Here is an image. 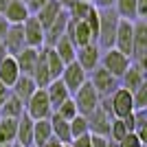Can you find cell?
<instances>
[{"label": "cell", "mask_w": 147, "mask_h": 147, "mask_svg": "<svg viewBox=\"0 0 147 147\" xmlns=\"http://www.w3.org/2000/svg\"><path fill=\"white\" fill-rule=\"evenodd\" d=\"M18 77H20L18 64H16V59H13L11 55H7L5 59H2V64H0V84L11 90V86L16 84Z\"/></svg>", "instance_id": "cell-20"}, {"label": "cell", "mask_w": 147, "mask_h": 147, "mask_svg": "<svg viewBox=\"0 0 147 147\" xmlns=\"http://www.w3.org/2000/svg\"><path fill=\"white\" fill-rule=\"evenodd\" d=\"M9 2H11V0H0V13L7 9V5H9Z\"/></svg>", "instance_id": "cell-46"}, {"label": "cell", "mask_w": 147, "mask_h": 147, "mask_svg": "<svg viewBox=\"0 0 147 147\" xmlns=\"http://www.w3.org/2000/svg\"><path fill=\"white\" fill-rule=\"evenodd\" d=\"M88 81H90V86L94 88V92H97L101 99L110 97L112 92L119 88V79L112 77V75L108 73V70H103L101 66H97L90 75H88Z\"/></svg>", "instance_id": "cell-6"}, {"label": "cell", "mask_w": 147, "mask_h": 147, "mask_svg": "<svg viewBox=\"0 0 147 147\" xmlns=\"http://www.w3.org/2000/svg\"><path fill=\"white\" fill-rule=\"evenodd\" d=\"M90 147H108V136H94V134H90Z\"/></svg>", "instance_id": "cell-39"}, {"label": "cell", "mask_w": 147, "mask_h": 147, "mask_svg": "<svg viewBox=\"0 0 147 147\" xmlns=\"http://www.w3.org/2000/svg\"><path fill=\"white\" fill-rule=\"evenodd\" d=\"M29 7L22 2V0H11L7 9L2 11V18L9 22V24H24V20L29 18Z\"/></svg>", "instance_id": "cell-17"}, {"label": "cell", "mask_w": 147, "mask_h": 147, "mask_svg": "<svg viewBox=\"0 0 147 147\" xmlns=\"http://www.w3.org/2000/svg\"><path fill=\"white\" fill-rule=\"evenodd\" d=\"M68 125H70V138H73V141L79 138V136L90 134V132H88V119L81 117V114H77L73 121H68Z\"/></svg>", "instance_id": "cell-33"}, {"label": "cell", "mask_w": 147, "mask_h": 147, "mask_svg": "<svg viewBox=\"0 0 147 147\" xmlns=\"http://www.w3.org/2000/svg\"><path fill=\"white\" fill-rule=\"evenodd\" d=\"M68 13H66V9H61L59 11V16H57L53 22H51L46 29H44V46H53V44L59 40L64 33H66V26H68Z\"/></svg>", "instance_id": "cell-16"}, {"label": "cell", "mask_w": 147, "mask_h": 147, "mask_svg": "<svg viewBox=\"0 0 147 147\" xmlns=\"http://www.w3.org/2000/svg\"><path fill=\"white\" fill-rule=\"evenodd\" d=\"M129 64H132V59H129L127 55L119 53L117 49L103 51L101 61H99V66L103 68V70H108V73H110L112 77H117V79H121V77H123V73L129 68Z\"/></svg>", "instance_id": "cell-4"}, {"label": "cell", "mask_w": 147, "mask_h": 147, "mask_svg": "<svg viewBox=\"0 0 147 147\" xmlns=\"http://www.w3.org/2000/svg\"><path fill=\"white\" fill-rule=\"evenodd\" d=\"M73 101H75V108H77V112H79L81 117H88L92 110H97L101 97L94 92V88L90 86V81H86L77 92H73Z\"/></svg>", "instance_id": "cell-7"}, {"label": "cell", "mask_w": 147, "mask_h": 147, "mask_svg": "<svg viewBox=\"0 0 147 147\" xmlns=\"http://www.w3.org/2000/svg\"><path fill=\"white\" fill-rule=\"evenodd\" d=\"M11 147H22V145H18V143H11Z\"/></svg>", "instance_id": "cell-50"}, {"label": "cell", "mask_w": 147, "mask_h": 147, "mask_svg": "<svg viewBox=\"0 0 147 147\" xmlns=\"http://www.w3.org/2000/svg\"><path fill=\"white\" fill-rule=\"evenodd\" d=\"M94 5H90V2H84V0H73L70 5L66 7V13L68 18L75 20V22H81V20H86V16L90 13V9Z\"/></svg>", "instance_id": "cell-28"}, {"label": "cell", "mask_w": 147, "mask_h": 147, "mask_svg": "<svg viewBox=\"0 0 147 147\" xmlns=\"http://www.w3.org/2000/svg\"><path fill=\"white\" fill-rule=\"evenodd\" d=\"M132 61L141 64L147 70V22L134 20V37H132Z\"/></svg>", "instance_id": "cell-3"}, {"label": "cell", "mask_w": 147, "mask_h": 147, "mask_svg": "<svg viewBox=\"0 0 147 147\" xmlns=\"http://www.w3.org/2000/svg\"><path fill=\"white\" fill-rule=\"evenodd\" d=\"M119 147H145V143H141L136 134H127L123 141H119Z\"/></svg>", "instance_id": "cell-37"}, {"label": "cell", "mask_w": 147, "mask_h": 147, "mask_svg": "<svg viewBox=\"0 0 147 147\" xmlns=\"http://www.w3.org/2000/svg\"><path fill=\"white\" fill-rule=\"evenodd\" d=\"M108 147H119V143H117V141H110V138H108Z\"/></svg>", "instance_id": "cell-49"}, {"label": "cell", "mask_w": 147, "mask_h": 147, "mask_svg": "<svg viewBox=\"0 0 147 147\" xmlns=\"http://www.w3.org/2000/svg\"><path fill=\"white\" fill-rule=\"evenodd\" d=\"M44 147H66V145H61V143H59V141H57L55 136H53V138H51V141H49V143H46V145H44Z\"/></svg>", "instance_id": "cell-45"}, {"label": "cell", "mask_w": 147, "mask_h": 147, "mask_svg": "<svg viewBox=\"0 0 147 147\" xmlns=\"http://www.w3.org/2000/svg\"><path fill=\"white\" fill-rule=\"evenodd\" d=\"M64 35L75 44V49H81V46H86V44H97L92 40V33H90V29L86 26L84 20H81V22L68 20V26H66V33H64Z\"/></svg>", "instance_id": "cell-11"}, {"label": "cell", "mask_w": 147, "mask_h": 147, "mask_svg": "<svg viewBox=\"0 0 147 147\" xmlns=\"http://www.w3.org/2000/svg\"><path fill=\"white\" fill-rule=\"evenodd\" d=\"M44 90H46V97H49V103H51V108H53V112H55L57 108L64 103V101H68V99H70V92H68V88L61 84V79L51 81Z\"/></svg>", "instance_id": "cell-18"}, {"label": "cell", "mask_w": 147, "mask_h": 147, "mask_svg": "<svg viewBox=\"0 0 147 147\" xmlns=\"http://www.w3.org/2000/svg\"><path fill=\"white\" fill-rule=\"evenodd\" d=\"M44 53H46V66H49V73H51V79L55 81L61 77V73H64V61L57 57V53L51 46H44Z\"/></svg>", "instance_id": "cell-30"}, {"label": "cell", "mask_w": 147, "mask_h": 147, "mask_svg": "<svg viewBox=\"0 0 147 147\" xmlns=\"http://www.w3.org/2000/svg\"><path fill=\"white\" fill-rule=\"evenodd\" d=\"M9 94H11V90H9L7 86H2V84H0V105L5 103V99L9 97Z\"/></svg>", "instance_id": "cell-44"}, {"label": "cell", "mask_w": 147, "mask_h": 147, "mask_svg": "<svg viewBox=\"0 0 147 147\" xmlns=\"http://www.w3.org/2000/svg\"><path fill=\"white\" fill-rule=\"evenodd\" d=\"M59 11H61L59 2H57V0H49V2H46V5L35 13V18H37V22L42 24V29H46V26H49L51 22L59 16Z\"/></svg>", "instance_id": "cell-27"}, {"label": "cell", "mask_w": 147, "mask_h": 147, "mask_svg": "<svg viewBox=\"0 0 147 147\" xmlns=\"http://www.w3.org/2000/svg\"><path fill=\"white\" fill-rule=\"evenodd\" d=\"M24 114V103L16 94H9L5 103L0 105V119H20Z\"/></svg>", "instance_id": "cell-23"}, {"label": "cell", "mask_w": 147, "mask_h": 147, "mask_svg": "<svg viewBox=\"0 0 147 147\" xmlns=\"http://www.w3.org/2000/svg\"><path fill=\"white\" fill-rule=\"evenodd\" d=\"M49 123H51V129H53V136H55L61 145H68V143L73 141V138H70V125H68V121L59 119L57 114H51Z\"/></svg>", "instance_id": "cell-26"}, {"label": "cell", "mask_w": 147, "mask_h": 147, "mask_svg": "<svg viewBox=\"0 0 147 147\" xmlns=\"http://www.w3.org/2000/svg\"><path fill=\"white\" fill-rule=\"evenodd\" d=\"M35 90H37V86H35V81L31 79L29 75H20L18 79H16V84L11 86V94H16L22 103H26Z\"/></svg>", "instance_id": "cell-19"}, {"label": "cell", "mask_w": 147, "mask_h": 147, "mask_svg": "<svg viewBox=\"0 0 147 147\" xmlns=\"http://www.w3.org/2000/svg\"><path fill=\"white\" fill-rule=\"evenodd\" d=\"M0 44L5 46L7 55H11V57H16L22 49H26V44H24V33H22V24H9L5 37L0 40Z\"/></svg>", "instance_id": "cell-10"}, {"label": "cell", "mask_w": 147, "mask_h": 147, "mask_svg": "<svg viewBox=\"0 0 147 147\" xmlns=\"http://www.w3.org/2000/svg\"><path fill=\"white\" fill-rule=\"evenodd\" d=\"M145 73H147V70L141 66V64H134V61H132V64H129V68L123 73L121 79H119V86L125 88L127 92L138 90V88L147 81V75H145Z\"/></svg>", "instance_id": "cell-13"}, {"label": "cell", "mask_w": 147, "mask_h": 147, "mask_svg": "<svg viewBox=\"0 0 147 147\" xmlns=\"http://www.w3.org/2000/svg\"><path fill=\"white\" fill-rule=\"evenodd\" d=\"M5 57H7V51H5V46L0 44V64H2V59H5Z\"/></svg>", "instance_id": "cell-47"}, {"label": "cell", "mask_w": 147, "mask_h": 147, "mask_svg": "<svg viewBox=\"0 0 147 147\" xmlns=\"http://www.w3.org/2000/svg\"><path fill=\"white\" fill-rule=\"evenodd\" d=\"M22 33H24V44L29 49H42L44 46V29L37 22L35 16H29L22 24Z\"/></svg>", "instance_id": "cell-12"}, {"label": "cell", "mask_w": 147, "mask_h": 147, "mask_svg": "<svg viewBox=\"0 0 147 147\" xmlns=\"http://www.w3.org/2000/svg\"><path fill=\"white\" fill-rule=\"evenodd\" d=\"M92 5L97 9H110V7H114V0H92Z\"/></svg>", "instance_id": "cell-42"}, {"label": "cell", "mask_w": 147, "mask_h": 147, "mask_svg": "<svg viewBox=\"0 0 147 147\" xmlns=\"http://www.w3.org/2000/svg\"><path fill=\"white\" fill-rule=\"evenodd\" d=\"M53 114H57V117L64 119V121H73V119L77 117L79 112H77V108H75V101H73V97H70L68 101H64V103H61L59 108L53 112Z\"/></svg>", "instance_id": "cell-34"}, {"label": "cell", "mask_w": 147, "mask_h": 147, "mask_svg": "<svg viewBox=\"0 0 147 147\" xmlns=\"http://www.w3.org/2000/svg\"><path fill=\"white\" fill-rule=\"evenodd\" d=\"M75 61L79 64L88 75L99 66V61H101V49H99L97 44H86V46H81L77 49V55H75Z\"/></svg>", "instance_id": "cell-15"}, {"label": "cell", "mask_w": 147, "mask_h": 147, "mask_svg": "<svg viewBox=\"0 0 147 147\" xmlns=\"http://www.w3.org/2000/svg\"><path fill=\"white\" fill-rule=\"evenodd\" d=\"M16 143L22 147H33V121L26 114L18 119V127H16Z\"/></svg>", "instance_id": "cell-22"}, {"label": "cell", "mask_w": 147, "mask_h": 147, "mask_svg": "<svg viewBox=\"0 0 147 147\" xmlns=\"http://www.w3.org/2000/svg\"><path fill=\"white\" fill-rule=\"evenodd\" d=\"M16 127L18 119H0V145L16 143Z\"/></svg>", "instance_id": "cell-29"}, {"label": "cell", "mask_w": 147, "mask_h": 147, "mask_svg": "<svg viewBox=\"0 0 147 147\" xmlns=\"http://www.w3.org/2000/svg\"><path fill=\"white\" fill-rule=\"evenodd\" d=\"M22 2H24V5H26V2H29V0H22Z\"/></svg>", "instance_id": "cell-53"}, {"label": "cell", "mask_w": 147, "mask_h": 147, "mask_svg": "<svg viewBox=\"0 0 147 147\" xmlns=\"http://www.w3.org/2000/svg\"><path fill=\"white\" fill-rule=\"evenodd\" d=\"M7 29H9V22H7V20L2 18V13H0V40H2V37H5Z\"/></svg>", "instance_id": "cell-43"}, {"label": "cell", "mask_w": 147, "mask_h": 147, "mask_svg": "<svg viewBox=\"0 0 147 147\" xmlns=\"http://www.w3.org/2000/svg\"><path fill=\"white\" fill-rule=\"evenodd\" d=\"M132 37H134V22L121 18L119 20V26H117V35H114V49L129 57L132 55Z\"/></svg>", "instance_id": "cell-9"}, {"label": "cell", "mask_w": 147, "mask_h": 147, "mask_svg": "<svg viewBox=\"0 0 147 147\" xmlns=\"http://www.w3.org/2000/svg\"><path fill=\"white\" fill-rule=\"evenodd\" d=\"M24 114L31 121H42V119H51L53 114V108L49 103V97H46V90L44 88H37L31 99L24 103Z\"/></svg>", "instance_id": "cell-2"}, {"label": "cell", "mask_w": 147, "mask_h": 147, "mask_svg": "<svg viewBox=\"0 0 147 147\" xmlns=\"http://www.w3.org/2000/svg\"><path fill=\"white\" fill-rule=\"evenodd\" d=\"M114 11L123 20H129V22L138 20V16H136V0H114Z\"/></svg>", "instance_id": "cell-31"}, {"label": "cell", "mask_w": 147, "mask_h": 147, "mask_svg": "<svg viewBox=\"0 0 147 147\" xmlns=\"http://www.w3.org/2000/svg\"><path fill=\"white\" fill-rule=\"evenodd\" d=\"M119 13L114 11V7L110 9H99V33H97V46L99 49H114V35H117L119 26Z\"/></svg>", "instance_id": "cell-1"}, {"label": "cell", "mask_w": 147, "mask_h": 147, "mask_svg": "<svg viewBox=\"0 0 147 147\" xmlns=\"http://www.w3.org/2000/svg\"><path fill=\"white\" fill-rule=\"evenodd\" d=\"M51 49L57 53V57H59L61 61H64V66L66 64H70V61H75V55H77V49H75V44L68 40L66 35H61L59 40H57Z\"/></svg>", "instance_id": "cell-25"}, {"label": "cell", "mask_w": 147, "mask_h": 147, "mask_svg": "<svg viewBox=\"0 0 147 147\" xmlns=\"http://www.w3.org/2000/svg\"><path fill=\"white\" fill-rule=\"evenodd\" d=\"M127 134H129V132L125 129V125H123L121 119H112V123H110V132H108V138L119 143V141H123Z\"/></svg>", "instance_id": "cell-35"}, {"label": "cell", "mask_w": 147, "mask_h": 147, "mask_svg": "<svg viewBox=\"0 0 147 147\" xmlns=\"http://www.w3.org/2000/svg\"><path fill=\"white\" fill-rule=\"evenodd\" d=\"M37 51H40V49H29V46H26V49H22L18 55L13 57L16 64H18L20 75H29V77H31L33 68H35V61H37Z\"/></svg>", "instance_id": "cell-21"}, {"label": "cell", "mask_w": 147, "mask_h": 147, "mask_svg": "<svg viewBox=\"0 0 147 147\" xmlns=\"http://www.w3.org/2000/svg\"><path fill=\"white\" fill-rule=\"evenodd\" d=\"M68 145H70V147H90V134H86V136H79V138L70 141Z\"/></svg>", "instance_id": "cell-40"}, {"label": "cell", "mask_w": 147, "mask_h": 147, "mask_svg": "<svg viewBox=\"0 0 147 147\" xmlns=\"http://www.w3.org/2000/svg\"><path fill=\"white\" fill-rule=\"evenodd\" d=\"M136 16H138V20H145V16H147V0H136Z\"/></svg>", "instance_id": "cell-41"}, {"label": "cell", "mask_w": 147, "mask_h": 147, "mask_svg": "<svg viewBox=\"0 0 147 147\" xmlns=\"http://www.w3.org/2000/svg\"><path fill=\"white\" fill-rule=\"evenodd\" d=\"M132 101H134V110H145L147 108V81L138 90L132 92Z\"/></svg>", "instance_id": "cell-36"}, {"label": "cell", "mask_w": 147, "mask_h": 147, "mask_svg": "<svg viewBox=\"0 0 147 147\" xmlns=\"http://www.w3.org/2000/svg\"><path fill=\"white\" fill-rule=\"evenodd\" d=\"M0 147H11V145H0Z\"/></svg>", "instance_id": "cell-52"}, {"label": "cell", "mask_w": 147, "mask_h": 147, "mask_svg": "<svg viewBox=\"0 0 147 147\" xmlns=\"http://www.w3.org/2000/svg\"><path fill=\"white\" fill-rule=\"evenodd\" d=\"M141 143H147V110H134V132Z\"/></svg>", "instance_id": "cell-32"}, {"label": "cell", "mask_w": 147, "mask_h": 147, "mask_svg": "<svg viewBox=\"0 0 147 147\" xmlns=\"http://www.w3.org/2000/svg\"><path fill=\"white\" fill-rule=\"evenodd\" d=\"M51 138H53V129H51L49 119L33 121V147H44Z\"/></svg>", "instance_id": "cell-24"}, {"label": "cell", "mask_w": 147, "mask_h": 147, "mask_svg": "<svg viewBox=\"0 0 147 147\" xmlns=\"http://www.w3.org/2000/svg\"><path fill=\"white\" fill-rule=\"evenodd\" d=\"M84 2H90V5H92V0H84Z\"/></svg>", "instance_id": "cell-51"}, {"label": "cell", "mask_w": 147, "mask_h": 147, "mask_svg": "<svg viewBox=\"0 0 147 147\" xmlns=\"http://www.w3.org/2000/svg\"><path fill=\"white\" fill-rule=\"evenodd\" d=\"M86 119H88V132H90V134H94V136H108L112 117L101 108V105H97V110H92Z\"/></svg>", "instance_id": "cell-14"}, {"label": "cell", "mask_w": 147, "mask_h": 147, "mask_svg": "<svg viewBox=\"0 0 147 147\" xmlns=\"http://www.w3.org/2000/svg\"><path fill=\"white\" fill-rule=\"evenodd\" d=\"M57 2H59V7H61V9H66V7L70 5V2H73V0H57Z\"/></svg>", "instance_id": "cell-48"}, {"label": "cell", "mask_w": 147, "mask_h": 147, "mask_svg": "<svg viewBox=\"0 0 147 147\" xmlns=\"http://www.w3.org/2000/svg\"><path fill=\"white\" fill-rule=\"evenodd\" d=\"M46 2H49V0H29V2H26V7H29V13H31V16H35V13L40 11V9H42Z\"/></svg>", "instance_id": "cell-38"}, {"label": "cell", "mask_w": 147, "mask_h": 147, "mask_svg": "<svg viewBox=\"0 0 147 147\" xmlns=\"http://www.w3.org/2000/svg\"><path fill=\"white\" fill-rule=\"evenodd\" d=\"M59 79H61V84L68 88L70 97H73V92H77L88 81V73L79 66V64H77V61H70V64L64 66V73H61Z\"/></svg>", "instance_id": "cell-8"}, {"label": "cell", "mask_w": 147, "mask_h": 147, "mask_svg": "<svg viewBox=\"0 0 147 147\" xmlns=\"http://www.w3.org/2000/svg\"><path fill=\"white\" fill-rule=\"evenodd\" d=\"M108 99V103H110V114L112 119H125L127 114L134 112V101H132V92H127L125 88L119 86L117 90L112 92Z\"/></svg>", "instance_id": "cell-5"}]
</instances>
